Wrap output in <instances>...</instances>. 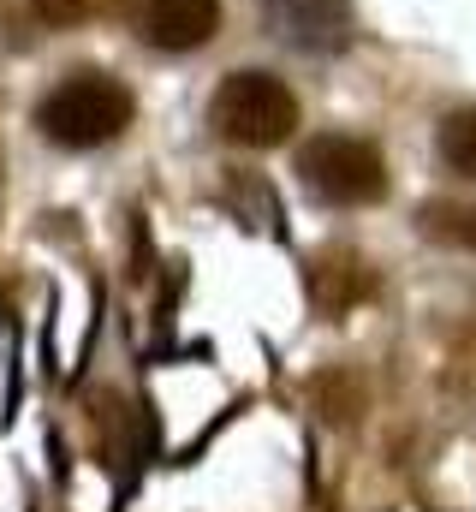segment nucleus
<instances>
[{
  "mask_svg": "<svg viewBox=\"0 0 476 512\" xmlns=\"http://www.w3.org/2000/svg\"><path fill=\"white\" fill-rule=\"evenodd\" d=\"M131 114H137V102L114 72H72L36 102V131L54 149H102V143L125 137Z\"/></svg>",
  "mask_w": 476,
  "mask_h": 512,
  "instance_id": "f257e3e1",
  "label": "nucleus"
},
{
  "mask_svg": "<svg viewBox=\"0 0 476 512\" xmlns=\"http://www.w3.org/2000/svg\"><path fill=\"white\" fill-rule=\"evenodd\" d=\"M298 96L280 72H262V66H238L215 84L209 96V131L233 149H280L292 131H298Z\"/></svg>",
  "mask_w": 476,
  "mask_h": 512,
  "instance_id": "f03ea898",
  "label": "nucleus"
},
{
  "mask_svg": "<svg viewBox=\"0 0 476 512\" xmlns=\"http://www.w3.org/2000/svg\"><path fill=\"white\" fill-rule=\"evenodd\" d=\"M298 179L310 197L334 203V209H363L387 197V161L369 137L352 131H316L298 143Z\"/></svg>",
  "mask_w": 476,
  "mask_h": 512,
  "instance_id": "7ed1b4c3",
  "label": "nucleus"
},
{
  "mask_svg": "<svg viewBox=\"0 0 476 512\" xmlns=\"http://www.w3.org/2000/svg\"><path fill=\"white\" fill-rule=\"evenodd\" d=\"M262 6L274 36L292 42L298 54H340L357 30L352 0H262Z\"/></svg>",
  "mask_w": 476,
  "mask_h": 512,
  "instance_id": "20e7f679",
  "label": "nucleus"
},
{
  "mask_svg": "<svg viewBox=\"0 0 476 512\" xmlns=\"http://www.w3.org/2000/svg\"><path fill=\"white\" fill-rule=\"evenodd\" d=\"M137 30L161 54H197L221 36V0H143Z\"/></svg>",
  "mask_w": 476,
  "mask_h": 512,
  "instance_id": "39448f33",
  "label": "nucleus"
},
{
  "mask_svg": "<svg viewBox=\"0 0 476 512\" xmlns=\"http://www.w3.org/2000/svg\"><path fill=\"white\" fill-rule=\"evenodd\" d=\"M435 149H441V161H447L459 179H476V108L447 114L441 131H435Z\"/></svg>",
  "mask_w": 476,
  "mask_h": 512,
  "instance_id": "423d86ee",
  "label": "nucleus"
},
{
  "mask_svg": "<svg viewBox=\"0 0 476 512\" xmlns=\"http://www.w3.org/2000/svg\"><path fill=\"white\" fill-rule=\"evenodd\" d=\"M423 227L435 239H453V245H476V209H423Z\"/></svg>",
  "mask_w": 476,
  "mask_h": 512,
  "instance_id": "0eeeda50",
  "label": "nucleus"
}]
</instances>
